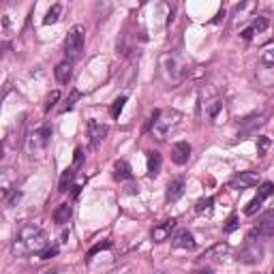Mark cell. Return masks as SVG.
<instances>
[{
  "label": "cell",
  "mask_w": 274,
  "mask_h": 274,
  "mask_svg": "<svg viewBox=\"0 0 274 274\" xmlns=\"http://www.w3.org/2000/svg\"><path fill=\"white\" fill-rule=\"evenodd\" d=\"M47 242H49L47 233L39 225H24L13 240V255L26 257V255H33V253H43Z\"/></svg>",
  "instance_id": "6da1fadb"
},
{
  "label": "cell",
  "mask_w": 274,
  "mask_h": 274,
  "mask_svg": "<svg viewBox=\"0 0 274 274\" xmlns=\"http://www.w3.org/2000/svg\"><path fill=\"white\" fill-rule=\"evenodd\" d=\"M152 120V135L157 139H165L169 133H174V131L180 127V120H182V114L176 109H163V111H155V114L150 116Z\"/></svg>",
  "instance_id": "7a4b0ae2"
},
{
  "label": "cell",
  "mask_w": 274,
  "mask_h": 274,
  "mask_svg": "<svg viewBox=\"0 0 274 274\" xmlns=\"http://www.w3.org/2000/svg\"><path fill=\"white\" fill-rule=\"evenodd\" d=\"M223 111V101L217 93H212V95H201L199 99V114L204 120H208V123H217V118L219 114Z\"/></svg>",
  "instance_id": "3957f363"
},
{
  "label": "cell",
  "mask_w": 274,
  "mask_h": 274,
  "mask_svg": "<svg viewBox=\"0 0 274 274\" xmlns=\"http://www.w3.org/2000/svg\"><path fill=\"white\" fill-rule=\"evenodd\" d=\"M84 37H86V30H84V26H79V24L69 30L67 41H65V49H67L69 60H73V58H77L79 54H82V49H84Z\"/></svg>",
  "instance_id": "277c9868"
},
{
  "label": "cell",
  "mask_w": 274,
  "mask_h": 274,
  "mask_svg": "<svg viewBox=\"0 0 274 274\" xmlns=\"http://www.w3.org/2000/svg\"><path fill=\"white\" fill-rule=\"evenodd\" d=\"M263 257V247H261V240H255V238H247V242L242 245V249L238 251V261L240 263H257L259 259Z\"/></svg>",
  "instance_id": "5b68a950"
},
{
  "label": "cell",
  "mask_w": 274,
  "mask_h": 274,
  "mask_svg": "<svg viewBox=\"0 0 274 274\" xmlns=\"http://www.w3.org/2000/svg\"><path fill=\"white\" fill-rule=\"evenodd\" d=\"M49 137H52V129H49L47 125L35 129L33 133H30V137H28V152L33 157L39 155V152H43L47 148V144H49Z\"/></svg>",
  "instance_id": "8992f818"
},
{
  "label": "cell",
  "mask_w": 274,
  "mask_h": 274,
  "mask_svg": "<svg viewBox=\"0 0 274 274\" xmlns=\"http://www.w3.org/2000/svg\"><path fill=\"white\" fill-rule=\"evenodd\" d=\"M274 236V210H268L266 215H263L261 223L257 227H253L249 238H257V240H268Z\"/></svg>",
  "instance_id": "52a82bcc"
},
{
  "label": "cell",
  "mask_w": 274,
  "mask_h": 274,
  "mask_svg": "<svg viewBox=\"0 0 274 274\" xmlns=\"http://www.w3.org/2000/svg\"><path fill=\"white\" fill-rule=\"evenodd\" d=\"M257 182H259V171H240V174L229 182V189H236V191L251 189V187H255Z\"/></svg>",
  "instance_id": "ba28073f"
},
{
  "label": "cell",
  "mask_w": 274,
  "mask_h": 274,
  "mask_svg": "<svg viewBox=\"0 0 274 274\" xmlns=\"http://www.w3.org/2000/svg\"><path fill=\"white\" fill-rule=\"evenodd\" d=\"M86 131H88V137H90V146H99L101 141L105 139V135H107V125H103V123H99V120H88V125H86Z\"/></svg>",
  "instance_id": "9c48e42d"
},
{
  "label": "cell",
  "mask_w": 274,
  "mask_h": 274,
  "mask_svg": "<svg viewBox=\"0 0 274 274\" xmlns=\"http://www.w3.org/2000/svg\"><path fill=\"white\" fill-rule=\"evenodd\" d=\"M195 238H193V233L189 231V229H180L176 236H174V240H171V247L174 249H187V251H193L195 249Z\"/></svg>",
  "instance_id": "30bf717a"
},
{
  "label": "cell",
  "mask_w": 274,
  "mask_h": 274,
  "mask_svg": "<svg viewBox=\"0 0 274 274\" xmlns=\"http://www.w3.org/2000/svg\"><path fill=\"white\" fill-rule=\"evenodd\" d=\"M189 157H191V146L187 141H178V144L171 146V161H174L176 165L189 163Z\"/></svg>",
  "instance_id": "8fae6325"
},
{
  "label": "cell",
  "mask_w": 274,
  "mask_h": 274,
  "mask_svg": "<svg viewBox=\"0 0 274 274\" xmlns=\"http://www.w3.org/2000/svg\"><path fill=\"white\" fill-rule=\"evenodd\" d=\"M174 227H176V219H167V221H163L161 225H157L155 229H152V240H155V242H165V240L171 236Z\"/></svg>",
  "instance_id": "7c38bea8"
},
{
  "label": "cell",
  "mask_w": 274,
  "mask_h": 274,
  "mask_svg": "<svg viewBox=\"0 0 274 274\" xmlns=\"http://www.w3.org/2000/svg\"><path fill=\"white\" fill-rule=\"evenodd\" d=\"M227 253H229V245H227V242H219V245H215L212 249H208L199 259H201V261H215V259L225 257Z\"/></svg>",
  "instance_id": "4fadbf2b"
},
{
  "label": "cell",
  "mask_w": 274,
  "mask_h": 274,
  "mask_svg": "<svg viewBox=\"0 0 274 274\" xmlns=\"http://www.w3.org/2000/svg\"><path fill=\"white\" fill-rule=\"evenodd\" d=\"M182 195H185V180L182 178H176V180H171L169 182V187H167V201L169 204H174V201H178Z\"/></svg>",
  "instance_id": "5bb4252c"
},
{
  "label": "cell",
  "mask_w": 274,
  "mask_h": 274,
  "mask_svg": "<svg viewBox=\"0 0 274 274\" xmlns=\"http://www.w3.org/2000/svg\"><path fill=\"white\" fill-rule=\"evenodd\" d=\"M15 185H17V174H13V169H5L3 178H0V189H3L5 195H9Z\"/></svg>",
  "instance_id": "9a60e30c"
},
{
  "label": "cell",
  "mask_w": 274,
  "mask_h": 274,
  "mask_svg": "<svg viewBox=\"0 0 274 274\" xmlns=\"http://www.w3.org/2000/svg\"><path fill=\"white\" fill-rule=\"evenodd\" d=\"M114 178L120 180V182L133 178V169H131V165L127 163V161H116V165H114Z\"/></svg>",
  "instance_id": "2e32d148"
},
{
  "label": "cell",
  "mask_w": 274,
  "mask_h": 274,
  "mask_svg": "<svg viewBox=\"0 0 274 274\" xmlns=\"http://www.w3.org/2000/svg\"><path fill=\"white\" fill-rule=\"evenodd\" d=\"M161 163H163V159H161L159 152H150L148 155V178H157L161 174Z\"/></svg>",
  "instance_id": "e0dca14e"
},
{
  "label": "cell",
  "mask_w": 274,
  "mask_h": 274,
  "mask_svg": "<svg viewBox=\"0 0 274 274\" xmlns=\"http://www.w3.org/2000/svg\"><path fill=\"white\" fill-rule=\"evenodd\" d=\"M71 75H73V65H71V60H65V63H60L56 67V79L60 84H67Z\"/></svg>",
  "instance_id": "ac0fdd59"
},
{
  "label": "cell",
  "mask_w": 274,
  "mask_h": 274,
  "mask_svg": "<svg viewBox=\"0 0 274 274\" xmlns=\"http://www.w3.org/2000/svg\"><path fill=\"white\" fill-rule=\"evenodd\" d=\"M71 215H73V208H71V204H60L54 210V221L58 223V225H65V223H69Z\"/></svg>",
  "instance_id": "d6986e66"
},
{
  "label": "cell",
  "mask_w": 274,
  "mask_h": 274,
  "mask_svg": "<svg viewBox=\"0 0 274 274\" xmlns=\"http://www.w3.org/2000/svg\"><path fill=\"white\" fill-rule=\"evenodd\" d=\"M259 60L266 67H274V41H268L259 49Z\"/></svg>",
  "instance_id": "ffe728a7"
},
{
  "label": "cell",
  "mask_w": 274,
  "mask_h": 274,
  "mask_svg": "<svg viewBox=\"0 0 274 274\" xmlns=\"http://www.w3.org/2000/svg\"><path fill=\"white\" fill-rule=\"evenodd\" d=\"M73 176H75V171L73 167H69L63 171V176H60V182H58V191L60 193H67L71 189V182H73Z\"/></svg>",
  "instance_id": "44dd1931"
},
{
  "label": "cell",
  "mask_w": 274,
  "mask_h": 274,
  "mask_svg": "<svg viewBox=\"0 0 274 274\" xmlns=\"http://www.w3.org/2000/svg\"><path fill=\"white\" fill-rule=\"evenodd\" d=\"M60 15H63V5H54L45 15V24H56L60 19Z\"/></svg>",
  "instance_id": "7402d4cb"
},
{
  "label": "cell",
  "mask_w": 274,
  "mask_h": 274,
  "mask_svg": "<svg viewBox=\"0 0 274 274\" xmlns=\"http://www.w3.org/2000/svg\"><path fill=\"white\" fill-rule=\"evenodd\" d=\"M125 103H127V97H118L114 103H111V107H109V116L111 118H118L120 111H123V107H125Z\"/></svg>",
  "instance_id": "603a6c76"
},
{
  "label": "cell",
  "mask_w": 274,
  "mask_h": 274,
  "mask_svg": "<svg viewBox=\"0 0 274 274\" xmlns=\"http://www.w3.org/2000/svg\"><path fill=\"white\" fill-rule=\"evenodd\" d=\"M268 26H270V19H268V17H263V15H259V17L255 19V22L251 24V28H253V33H255V35L263 33V30H266Z\"/></svg>",
  "instance_id": "cb8c5ba5"
},
{
  "label": "cell",
  "mask_w": 274,
  "mask_h": 274,
  "mask_svg": "<svg viewBox=\"0 0 274 274\" xmlns=\"http://www.w3.org/2000/svg\"><path fill=\"white\" fill-rule=\"evenodd\" d=\"M274 193V185L272 182H261V187H259V191H257V197L261 199V201H266L270 195Z\"/></svg>",
  "instance_id": "d4e9b609"
},
{
  "label": "cell",
  "mask_w": 274,
  "mask_h": 274,
  "mask_svg": "<svg viewBox=\"0 0 274 274\" xmlns=\"http://www.w3.org/2000/svg\"><path fill=\"white\" fill-rule=\"evenodd\" d=\"M79 99H82V93H79V90H71V95H69V99H67V105H65V109H63V111L73 109Z\"/></svg>",
  "instance_id": "484cf974"
},
{
  "label": "cell",
  "mask_w": 274,
  "mask_h": 274,
  "mask_svg": "<svg viewBox=\"0 0 274 274\" xmlns=\"http://www.w3.org/2000/svg\"><path fill=\"white\" fill-rule=\"evenodd\" d=\"M261 204H263V201H261L259 197H255V199H251V201H249V206L245 208V212H247V215H249V217H253V215H255V212H259V210H261Z\"/></svg>",
  "instance_id": "4316f807"
},
{
  "label": "cell",
  "mask_w": 274,
  "mask_h": 274,
  "mask_svg": "<svg viewBox=\"0 0 274 274\" xmlns=\"http://www.w3.org/2000/svg\"><path fill=\"white\" fill-rule=\"evenodd\" d=\"M268 148H270V137H266V135L257 137V155H266Z\"/></svg>",
  "instance_id": "83f0119b"
},
{
  "label": "cell",
  "mask_w": 274,
  "mask_h": 274,
  "mask_svg": "<svg viewBox=\"0 0 274 274\" xmlns=\"http://www.w3.org/2000/svg\"><path fill=\"white\" fill-rule=\"evenodd\" d=\"M109 247H111V242H109V240H105V242H99V245H95L93 249L88 251V257H86V259H93V257L97 255L99 251H103V249H109Z\"/></svg>",
  "instance_id": "f1b7e54d"
},
{
  "label": "cell",
  "mask_w": 274,
  "mask_h": 274,
  "mask_svg": "<svg viewBox=\"0 0 274 274\" xmlns=\"http://www.w3.org/2000/svg\"><path fill=\"white\" fill-rule=\"evenodd\" d=\"M215 204V197H206V199H199L197 201V206H195V210L197 212H204V210H210V206Z\"/></svg>",
  "instance_id": "f546056e"
},
{
  "label": "cell",
  "mask_w": 274,
  "mask_h": 274,
  "mask_svg": "<svg viewBox=\"0 0 274 274\" xmlns=\"http://www.w3.org/2000/svg\"><path fill=\"white\" fill-rule=\"evenodd\" d=\"M58 99H60V93H58V90H54V93L47 97V105H45V111H49V109H52V107L56 105V101H58Z\"/></svg>",
  "instance_id": "4dcf8cb0"
},
{
  "label": "cell",
  "mask_w": 274,
  "mask_h": 274,
  "mask_svg": "<svg viewBox=\"0 0 274 274\" xmlns=\"http://www.w3.org/2000/svg\"><path fill=\"white\" fill-rule=\"evenodd\" d=\"M236 227H238V217H236V215H231V217L227 219V225L223 227V229H225V231L229 233V231H233V229H236Z\"/></svg>",
  "instance_id": "1f68e13d"
},
{
  "label": "cell",
  "mask_w": 274,
  "mask_h": 274,
  "mask_svg": "<svg viewBox=\"0 0 274 274\" xmlns=\"http://www.w3.org/2000/svg\"><path fill=\"white\" fill-rule=\"evenodd\" d=\"M19 197H22V193H17V189H15V191H13V195H11V197H7V204H9V206L17 204V201H19Z\"/></svg>",
  "instance_id": "d6a6232c"
},
{
  "label": "cell",
  "mask_w": 274,
  "mask_h": 274,
  "mask_svg": "<svg viewBox=\"0 0 274 274\" xmlns=\"http://www.w3.org/2000/svg\"><path fill=\"white\" fill-rule=\"evenodd\" d=\"M56 253H58V249L54 247V249H47V251H43L41 253V259H52L54 255H56Z\"/></svg>",
  "instance_id": "836d02e7"
},
{
  "label": "cell",
  "mask_w": 274,
  "mask_h": 274,
  "mask_svg": "<svg viewBox=\"0 0 274 274\" xmlns=\"http://www.w3.org/2000/svg\"><path fill=\"white\" fill-rule=\"evenodd\" d=\"M199 274H215V272H212V270H204V272H199Z\"/></svg>",
  "instance_id": "e575fe53"
},
{
  "label": "cell",
  "mask_w": 274,
  "mask_h": 274,
  "mask_svg": "<svg viewBox=\"0 0 274 274\" xmlns=\"http://www.w3.org/2000/svg\"><path fill=\"white\" fill-rule=\"evenodd\" d=\"M157 274H161V272H157Z\"/></svg>",
  "instance_id": "d590c367"
},
{
  "label": "cell",
  "mask_w": 274,
  "mask_h": 274,
  "mask_svg": "<svg viewBox=\"0 0 274 274\" xmlns=\"http://www.w3.org/2000/svg\"><path fill=\"white\" fill-rule=\"evenodd\" d=\"M272 274H274V272H272Z\"/></svg>",
  "instance_id": "8d00e7d4"
}]
</instances>
